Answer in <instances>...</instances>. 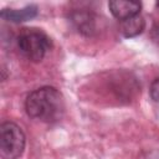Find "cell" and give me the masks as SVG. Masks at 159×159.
Returning a JSON list of instances; mask_svg holds the SVG:
<instances>
[{
    "label": "cell",
    "instance_id": "1",
    "mask_svg": "<svg viewBox=\"0 0 159 159\" xmlns=\"http://www.w3.org/2000/svg\"><path fill=\"white\" fill-rule=\"evenodd\" d=\"M25 109L30 118L42 123H57L65 114V99L62 93L51 86L40 87L26 97Z\"/></svg>",
    "mask_w": 159,
    "mask_h": 159
},
{
    "label": "cell",
    "instance_id": "2",
    "mask_svg": "<svg viewBox=\"0 0 159 159\" xmlns=\"http://www.w3.org/2000/svg\"><path fill=\"white\" fill-rule=\"evenodd\" d=\"M16 45L20 53L32 62H40L50 51L51 39L40 29H22L17 37Z\"/></svg>",
    "mask_w": 159,
    "mask_h": 159
},
{
    "label": "cell",
    "instance_id": "3",
    "mask_svg": "<svg viewBox=\"0 0 159 159\" xmlns=\"http://www.w3.org/2000/svg\"><path fill=\"white\" fill-rule=\"evenodd\" d=\"M26 138L14 122H4L0 127V154L2 159H19L25 149Z\"/></svg>",
    "mask_w": 159,
    "mask_h": 159
},
{
    "label": "cell",
    "instance_id": "4",
    "mask_svg": "<svg viewBox=\"0 0 159 159\" xmlns=\"http://www.w3.org/2000/svg\"><path fill=\"white\" fill-rule=\"evenodd\" d=\"M68 20L77 32L87 37L94 36L98 31V16L89 10H73L70 12Z\"/></svg>",
    "mask_w": 159,
    "mask_h": 159
},
{
    "label": "cell",
    "instance_id": "5",
    "mask_svg": "<svg viewBox=\"0 0 159 159\" xmlns=\"http://www.w3.org/2000/svg\"><path fill=\"white\" fill-rule=\"evenodd\" d=\"M108 7L111 14L120 20L124 21L129 17L137 16L140 12L142 4L138 1H124V0H113L108 2Z\"/></svg>",
    "mask_w": 159,
    "mask_h": 159
},
{
    "label": "cell",
    "instance_id": "6",
    "mask_svg": "<svg viewBox=\"0 0 159 159\" xmlns=\"http://www.w3.org/2000/svg\"><path fill=\"white\" fill-rule=\"evenodd\" d=\"M39 9L36 5L31 4L22 9H2L0 12L1 19L10 21V22H22L31 20L37 16Z\"/></svg>",
    "mask_w": 159,
    "mask_h": 159
},
{
    "label": "cell",
    "instance_id": "7",
    "mask_svg": "<svg viewBox=\"0 0 159 159\" xmlns=\"http://www.w3.org/2000/svg\"><path fill=\"white\" fill-rule=\"evenodd\" d=\"M144 29H145V20L140 15L129 17V19L122 21V24H120V32L127 39L135 37V36L140 35Z\"/></svg>",
    "mask_w": 159,
    "mask_h": 159
},
{
    "label": "cell",
    "instance_id": "8",
    "mask_svg": "<svg viewBox=\"0 0 159 159\" xmlns=\"http://www.w3.org/2000/svg\"><path fill=\"white\" fill-rule=\"evenodd\" d=\"M149 93H150V97L154 102L159 103V77H157L152 84H150V88H149Z\"/></svg>",
    "mask_w": 159,
    "mask_h": 159
},
{
    "label": "cell",
    "instance_id": "9",
    "mask_svg": "<svg viewBox=\"0 0 159 159\" xmlns=\"http://www.w3.org/2000/svg\"><path fill=\"white\" fill-rule=\"evenodd\" d=\"M150 39L155 43V46L159 48V22L154 24L150 30Z\"/></svg>",
    "mask_w": 159,
    "mask_h": 159
},
{
    "label": "cell",
    "instance_id": "10",
    "mask_svg": "<svg viewBox=\"0 0 159 159\" xmlns=\"http://www.w3.org/2000/svg\"><path fill=\"white\" fill-rule=\"evenodd\" d=\"M158 6H159V4H158Z\"/></svg>",
    "mask_w": 159,
    "mask_h": 159
}]
</instances>
